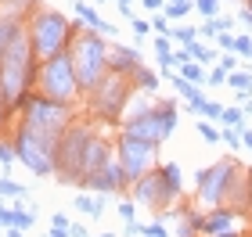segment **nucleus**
<instances>
[{
    "label": "nucleus",
    "mask_w": 252,
    "mask_h": 237,
    "mask_svg": "<svg viewBox=\"0 0 252 237\" xmlns=\"http://www.w3.org/2000/svg\"><path fill=\"white\" fill-rule=\"evenodd\" d=\"M242 22H249V26H252V11H242Z\"/></svg>",
    "instance_id": "nucleus-48"
},
{
    "label": "nucleus",
    "mask_w": 252,
    "mask_h": 237,
    "mask_svg": "<svg viewBox=\"0 0 252 237\" xmlns=\"http://www.w3.org/2000/svg\"><path fill=\"white\" fill-rule=\"evenodd\" d=\"M242 144H245V148H252V133H242Z\"/></svg>",
    "instance_id": "nucleus-47"
},
{
    "label": "nucleus",
    "mask_w": 252,
    "mask_h": 237,
    "mask_svg": "<svg viewBox=\"0 0 252 237\" xmlns=\"http://www.w3.org/2000/svg\"><path fill=\"white\" fill-rule=\"evenodd\" d=\"M68 58H72V69H76V79H79V86L87 90H94L101 79H105L112 69H108V43L97 36V29H83V32H76V40H72V47H68Z\"/></svg>",
    "instance_id": "nucleus-4"
},
{
    "label": "nucleus",
    "mask_w": 252,
    "mask_h": 237,
    "mask_svg": "<svg viewBox=\"0 0 252 237\" xmlns=\"http://www.w3.org/2000/svg\"><path fill=\"white\" fill-rule=\"evenodd\" d=\"M130 190H133V198H137V201H148V205H155V209H166L169 201L177 198L173 190L166 187V180H162V173H158V169H155V173H144Z\"/></svg>",
    "instance_id": "nucleus-12"
},
{
    "label": "nucleus",
    "mask_w": 252,
    "mask_h": 237,
    "mask_svg": "<svg viewBox=\"0 0 252 237\" xmlns=\"http://www.w3.org/2000/svg\"><path fill=\"white\" fill-rule=\"evenodd\" d=\"M180 76H184L188 83H194V86H198L202 79H209V76H205V69H202L198 61H184V65H180Z\"/></svg>",
    "instance_id": "nucleus-22"
},
{
    "label": "nucleus",
    "mask_w": 252,
    "mask_h": 237,
    "mask_svg": "<svg viewBox=\"0 0 252 237\" xmlns=\"http://www.w3.org/2000/svg\"><path fill=\"white\" fill-rule=\"evenodd\" d=\"M227 83H231L234 90H242V94H249V90H252V76H245V72H231V76H227Z\"/></svg>",
    "instance_id": "nucleus-29"
},
{
    "label": "nucleus",
    "mask_w": 252,
    "mask_h": 237,
    "mask_svg": "<svg viewBox=\"0 0 252 237\" xmlns=\"http://www.w3.org/2000/svg\"><path fill=\"white\" fill-rule=\"evenodd\" d=\"M130 79H133V86L148 90V94H155V90H158V76H155V72H148V69H137Z\"/></svg>",
    "instance_id": "nucleus-19"
},
{
    "label": "nucleus",
    "mask_w": 252,
    "mask_h": 237,
    "mask_svg": "<svg viewBox=\"0 0 252 237\" xmlns=\"http://www.w3.org/2000/svg\"><path fill=\"white\" fill-rule=\"evenodd\" d=\"M7 115V111H4V97H0V119H4Z\"/></svg>",
    "instance_id": "nucleus-50"
},
{
    "label": "nucleus",
    "mask_w": 252,
    "mask_h": 237,
    "mask_svg": "<svg viewBox=\"0 0 252 237\" xmlns=\"http://www.w3.org/2000/svg\"><path fill=\"white\" fill-rule=\"evenodd\" d=\"M194 130H198V137H202V140H209V144H216V140H220V130H216V126H209V122H198Z\"/></svg>",
    "instance_id": "nucleus-31"
},
{
    "label": "nucleus",
    "mask_w": 252,
    "mask_h": 237,
    "mask_svg": "<svg viewBox=\"0 0 252 237\" xmlns=\"http://www.w3.org/2000/svg\"><path fill=\"white\" fill-rule=\"evenodd\" d=\"M141 234H144V237H166V227H162V223H144Z\"/></svg>",
    "instance_id": "nucleus-33"
},
{
    "label": "nucleus",
    "mask_w": 252,
    "mask_h": 237,
    "mask_svg": "<svg viewBox=\"0 0 252 237\" xmlns=\"http://www.w3.org/2000/svg\"><path fill=\"white\" fill-rule=\"evenodd\" d=\"M148 29H152V22H144V18H133V32H137V36H144Z\"/></svg>",
    "instance_id": "nucleus-39"
},
{
    "label": "nucleus",
    "mask_w": 252,
    "mask_h": 237,
    "mask_svg": "<svg viewBox=\"0 0 252 237\" xmlns=\"http://www.w3.org/2000/svg\"><path fill=\"white\" fill-rule=\"evenodd\" d=\"M152 29L162 32V36H169V18H166V15H155V18H152Z\"/></svg>",
    "instance_id": "nucleus-34"
},
{
    "label": "nucleus",
    "mask_w": 252,
    "mask_h": 237,
    "mask_svg": "<svg viewBox=\"0 0 252 237\" xmlns=\"http://www.w3.org/2000/svg\"><path fill=\"white\" fill-rule=\"evenodd\" d=\"M144 7L148 11H158V7H166V0H144Z\"/></svg>",
    "instance_id": "nucleus-44"
},
{
    "label": "nucleus",
    "mask_w": 252,
    "mask_h": 237,
    "mask_svg": "<svg viewBox=\"0 0 252 237\" xmlns=\"http://www.w3.org/2000/svg\"><path fill=\"white\" fill-rule=\"evenodd\" d=\"M141 230H144L141 223H126V227H123V234H126V237H133V234H141Z\"/></svg>",
    "instance_id": "nucleus-43"
},
{
    "label": "nucleus",
    "mask_w": 252,
    "mask_h": 237,
    "mask_svg": "<svg viewBox=\"0 0 252 237\" xmlns=\"http://www.w3.org/2000/svg\"><path fill=\"white\" fill-rule=\"evenodd\" d=\"M216 43H220L223 51H234V36H227V32H220V36H216Z\"/></svg>",
    "instance_id": "nucleus-40"
},
{
    "label": "nucleus",
    "mask_w": 252,
    "mask_h": 237,
    "mask_svg": "<svg viewBox=\"0 0 252 237\" xmlns=\"http://www.w3.org/2000/svg\"><path fill=\"white\" fill-rule=\"evenodd\" d=\"M234 51H238V54H249V58H252V40H249V36H234Z\"/></svg>",
    "instance_id": "nucleus-35"
},
{
    "label": "nucleus",
    "mask_w": 252,
    "mask_h": 237,
    "mask_svg": "<svg viewBox=\"0 0 252 237\" xmlns=\"http://www.w3.org/2000/svg\"><path fill=\"white\" fill-rule=\"evenodd\" d=\"M191 11V0H166V18H184Z\"/></svg>",
    "instance_id": "nucleus-27"
},
{
    "label": "nucleus",
    "mask_w": 252,
    "mask_h": 237,
    "mask_svg": "<svg viewBox=\"0 0 252 237\" xmlns=\"http://www.w3.org/2000/svg\"><path fill=\"white\" fill-rule=\"evenodd\" d=\"M169 40L180 43V47H191V43L198 40V29H191V26H177V29H169Z\"/></svg>",
    "instance_id": "nucleus-20"
},
{
    "label": "nucleus",
    "mask_w": 252,
    "mask_h": 237,
    "mask_svg": "<svg viewBox=\"0 0 252 237\" xmlns=\"http://www.w3.org/2000/svg\"><path fill=\"white\" fill-rule=\"evenodd\" d=\"M29 194V190L26 187H22V184H15V180H0V198H26Z\"/></svg>",
    "instance_id": "nucleus-24"
},
{
    "label": "nucleus",
    "mask_w": 252,
    "mask_h": 237,
    "mask_svg": "<svg viewBox=\"0 0 252 237\" xmlns=\"http://www.w3.org/2000/svg\"><path fill=\"white\" fill-rule=\"evenodd\" d=\"M108 69L112 72H123V76H133L137 69H141V54H137L133 47H108Z\"/></svg>",
    "instance_id": "nucleus-15"
},
{
    "label": "nucleus",
    "mask_w": 252,
    "mask_h": 237,
    "mask_svg": "<svg viewBox=\"0 0 252 237\" xmlns=\"http://www.w3.org/2000/svg\"><path fill=\"white\" fill-rule=\"evenodd\" d=\"M36 54H32L29 32H18L15 43L0 54V97H4V111L11 115L15 108H22V101L32 94L36 86Z\"/></svg>",
    "instance_id": "nucleus-1"
},
{
    "label": "nucleus",
    "mask_w": 252,
    "mask_h": 237,
    "mask_svg": "<svg viewBox=\"0 0 252 237\" xmlns=\"http://www.w3.org/2000/svg\"><path fill=\"white\" fill-rule=\"evenodd\" d=\"M188 54H191V61H198V65H209V61L216 58V54H213L209 47H202V43H198V40H194V43H191V47H188Z\"/></svg>",
    "instance_id": "nucleus-26"
},
{
    "label": "nucleus",
    "mask_w": 252,
    "mask_h": 237,
    "mask_svg": "<svg viewBox=\"0 0 252 237\" xmlns=\"http://www.w3.org/2000/svg\"><path fill=\"white\" fill-rule=\"evenodd\" d=\"M209 83H213V86L227 83V72H223V69H213V72H209Z\"/></svg>",
    "instance_id": "nucleus-38"
},
{
    "label": "nucleus",
    "mask_w": 252,
    "mask_h": 237,
    "mask_svg": "<svg viewBox=\"0 0 252 237\" xmlns=\"http://www.w3.org/2000/svg\"><path fill=\"white\" fill-rule=\"evenodd\" d=\"M22 111H26V122L22 126L32 130L43 144H51L58 151L62 137L72 126V105H58V101H47L43 94H29L22 101Z\"/></svg>",
    "instance_id": "nucleus-3"
},
{
    "label": "nucleus",
    "mask_w": 252,
    "mask_h": 237,
    "mask_svg": "<svg viewBox=\"0 0 252 237\" xmlns=\"http://www.w3.org/2000/svg\"><path fill=\"white\" fill-rule=\"evenodd\" d=\"M108 162H116V148L94 137V140L87 144V155H83V180H87V176H94V173H101V169H105Z\"/></svg>",
    "instance_id": "nucleus-14"
},
{
    "label": "nucleus",
    "mask_w": 252,
    "mask_h": 237,
    "mask_svg": "<svg viewBox=\"0 0 252 237\" xmlns=\"http://www.w3.org/2000/svg\"><path fill=\"white\" fill-rule=\"evenodd\" d=\"M133 90H137V86H133L130 76L108 72L94 90H90V111H94L97 119H105V122H119L123 108H126V97H130Z\"/></svg>",
    "instance_id": "nucleus-8"
},
{
    "label": "nucleus",
    "mask_w": 252,
    "mask_h": 237,
    "mask_svg": "<svg viewBox=\"0 0 252 237\" xmlns=\"http://www.w3.org/2000/svg\"><path fill=\"white\" fill-rule=\"evenodd\" d=\"M234 65H238V61H234V54H227V58L220 61V69H223L227 76H231V72H234Z\"/></svg>",
    "instance_id": "nucleus-41"
},
{
    "label": "nucleus",
    "mask_w": 252,
    "mask_h": 237,
    "mask_svg": "<svg viewBox=\"0 0 252 237\" xmlns=\"http://www.w3.org/2000/svg\"><path fill=\"white\" fill-rule=\"evenodd\" d=\"M97 237H116V234H97Z\"/></svg>",
    "instance_id": "nucleus-51"
},
{
    "label": "nucleus",
    "mask_w": 252,
    "mask_h": 237,
    "mask_svg": "<svg viewBox=\"0 0 252 237\" xmlns=\"http://www.w3.org/2000/svg\"><path fill=\"white\" fill-rule=\"evenodd\" d=\"M15 227L18 230H32V227H36V212L26 209V205H18L15 209Z\"/></svg>",
    "instance_id": "nucleus-23"
},
{
    "label": "nucleus",
    "mask_w": 252,
    "mask_h": 237,
    "mask_svg": "<svg viewBox=\"0 0 252 237\" xmlns=\"http://www.w3.org/2000/svg\"><path fill=\"white\" fill-rule=\"evenodd\" d=\"M15 158H18V151H15V140H0V165H11V162H15Z\"/></svg>",
    "instance_id": "nucleus-30"
},
{
    "label": "nucleus",
    "mask_w": 252,
    "mask_h": 237,
    "mask_svg": "<svg viewBox=\"0 0 252 237\" xmlns=\"http://www.w3.org/2000/svg\"><path fill=\"white\" fill-rule=\"evenodd\" d=\"M177 130V101H158L155 108L141 111V115L126 119L123 122V133L126 137H137V140H148V144H162L169 133Z\"/></svg>",
    "instance_id": "nucleus-6"
},
{
    "label": "nucleus",
    "mask_w": 252,
    "mask_h": 237,
    "mask_svg": "<svg viewBox=\"0 0 252 237\" xmlns=\"http://www.w3.org/2000/svg\"><path fill=\"white\" fill-rule=\"evenodd\" d=\"M158 173H162L166 187L173 190V194H180V165H173V162H162V165H158Z\"/></svg>",
    "instance_id": "nucleus-18"
},
{
    "label": "nucleus",
    "mask_w": 252,
    "mask_h": 237,
    "mask_svg": "<svg viewBox=\"0 0 252 237\" xmlns=\"http://www.w3.org/2000/svg\"><path fill=\"white\" fill-rule=\"evenodd\" d=\"M231 130H245V111L242 108H223V115H220Z\"/></svg>",
    "instance_id": "nucleus-25"
},
{
    "label": "nucleus",
    "mask_w": 252,
    "mask_h": 237,
    "mask_svg": "<svg viewBox=\"0 0 252 237\" xmlns=\"http://www.w3.org/2000/svg\"><path fill=\"white\" fill-rule=\"evenodd\" d=\"M90 140H94L90 126H68L58 151H54V176H62L58 184H83V155Z\"/></svg>",
    "instance_id": "nucleus-7"
},
{
    "label": "nucleus",
    "mask_w": 252,
    "mask_h": 237,
    "mask_svg": "<svg viewBox=\"0 0 252 237\" xmlns=\"http://www.w3.org/2000/svg\"><path fill=\"white\" fill-rule=\"evenodd\" d=\"M169 79H173V86H177V94H184L188 101H202V94H198V86H194V83H188V79H184V76H180V72H173V76H169Z\"/></svg>",
    "instance_id": "nucleus-21"
},
{
    "label": "nucleus",
    "mask_w": 252,
    "mask_h": 237,
    "mask_svg": "<svg viewBox=\"0 0 252 237\" xmlns=\"http://www.w3.org/2000/svg\"><path fill=\"white\" fill-rule=\"evenodd\" d=\"M194 7H198V15L209 22V18H216V11H220V0H194Z\"/></svg>",
    "instance_id": "nucleus-28"
},
{
    "label": "nucleus",
    "mask_w": 252,
    "mask_h": 237,
    "mask_svg": "<svg viewBox=\"0 0 252 237\" xmlns=\"http://www.w3.org/2000/svg\"><path fill=\"white\" fill-rule=\"evenodd\" d=\"M68 234H72V237H90V234H87V227H83V223H72V227H68Z\"/></svg>",
    "instance_id": "nucleus-42"
},
{
    "label": "nucleus",
    "mask_w": 252,
    "mask_h": 237,
    "mask_svg": "<svg viewBox=\"0 0 252 237\" xmlns=\"http://www.w3.org/2000/svg\"><path fill=\"white\" fill-rule=\"evenodd\" d=\"M15 151H18V162L26 165L29 173L54 176V148H51V144H43L32 130L18 126V133H15Z\"/></svg>",
    "instance_id": "nucleus-9"
},
{
    "label": "nucleus",
    "mask_w": 252,
    "mask_h": 237,
    "mask_svg": "<svg viewBox=\"0 0 252 237\" xmlns=\"http://www.w3.org/2000/svg\"><path fill=\"white\" fill-rule=\"evenodd\" d=\"M26 32H29V43H32L36 61H51V58H58V54H65L68 47H72V40H76L79 29L62 15V11L40 7V11L29 15Z\"/></svg>",
    "instance_id": "nucleus-2"
},
{
    "label": "nucleus",
    "mask_w": 252,
    "mask_h": 237,
    "mask_svg": "<svg viewBox=\"0 0 252 237\" xmlns=\"http://www.w3.org/2000/svg\"><path fill=\"white\" fill-rule=\"evenodd\" d=\"M79 187H87V190H94V194H116V190H126V187H133L130 184V176H126V169L119 165V158L116 162H108L101 173L94 176H87Z\"/></svg>",
    "instance_id": "nucleus-13"
},
{
    "label": "nucleus",
    "mask_w": 252,
    "mask_h": 237,
    "mask_svg": "<svg viewBox=\"0 0 252 237\" xmlns=\"http://www.w3.org/2000/svg\"><path fill=\"white\" fill-rule=\"evenodd\" d=\"M220 115H223V108L213 105V101H205V119H220Z\"/></svg>",
    "instance_id": "nucleus-37"
},
{
    "label": "nucleus",
    "mask_w": 252,
    "mask_h": 237,
    "mask_svg": "<svg viewBox=\"0 0 252 237\" xmlns=\"http://www.w3.org/2000/svg\"><path fill=\"white\" fill-rule=\"evenodd\" d=\"M36 94H43L47 101H58V105H76V101H79L83 86H79V79H76V69H72L68 51L40 65V72H36Z\"/></svg>",
    "instance_id": "nucleus-5"
},
{
    "label": "nucleus",
    "mask_w": 252,
    "mask_h": 237,
    "mask_svg": "<svg viewBox=\"0 0 252 237\" xmlns=\"http://www.w3.org/2000/svg\"><path fill=\"white\" fill-rule=\"evenodd\" d=\"M72 11L79 15V22H83L87 29H97V32H116V26H108V22L101 18L90 4H83V0H72Z\"/></svg>",
    "instance_id": "nucleus-16"
},
{
    "label": "nucleus",
    "mask_w": 252,
    "mask_h": 237,
    "mask_svg": "<svg viewBox=\"0 0 252 237\" xmlns=\"http://www.w3.org/2000/svg\"><path fill=\"white\" fill-rule=\"evenodd\" d=\"M4 237H26V230H18V227H7V230H4Z\"/></svg>",
    "instance_id": "nucleus-45"
},
{
    "label": "nucleus",
    "mask_w": 252,
    "mask_h": 237,
    "mask_svg": "<svg viewBox=\"0 0 252 237\" xmlns=\"http://www.w3.org/2000/svg\"><path fill=\"white\" fill-rule=\"evenodd\" d=\"M72 223H68V216H62V212H54L51 216V230H68Z\"/></svg>",
    "instance_id": "nucleus-36"
},
{
    "label": "nucleus",
    "mask_w": 252,
    "mask_h": 237,
    "mask_svg": "<svg viewBox=\"0 0 252 237\" xmlns=\"http://www.w3.org/2000/svg\"><path fill=\"white\" fill-rule=\"evenodd\" d=\"M245 111H249V115H252V97H245Z\"/></svg>",
    "instance_id": "nucleus-49"
},
{
    "label": "nucleus",
    "mask_w": 252,
    "mask_h": 237,
    "mask_svg": "<svg viewBox=\"0 0 252 237\" xmlns=\"http://www.w3.org/2000/svg\"><path fill=\"white\" fill-rule=\"evenodd\" d=\"M119 4V11H126V7H133V0H116Z\"/></svg>",
    "instance_id": "nucleus-46"
},
{
    "label": "nucleus",
    "mask_w": 252,
    "mask_h": 237,
    "mask_svg": "<svg viewBox=\"0 0 252 237\" xmlns=\"http://www.w3.org/2000/svg\"><path fill=\"white\" fill-rule=\"evenodd\" d=\"M76 209L83 212V216H90V219H101V216H105V194H94V198L79 194L76 198Z\"/></svg>",
    "instance_id": "nucleus-17"
},
{
    "label": "nucleus",
    "mask_w": 252,
    "mask_h": 237,
    "mask_svg": "<svg viewBox=\"0 0 252 237\" xmlns=\"http://www.w3.org/2000/svg\"><path fill=\"white\" fill-rule=\"evenodd\" d=\"M97 4H108V0H97Z\"/></svg>",
    "instance_id": "nucleus-52"
},
{
    "label": "nucleus",
    "mask_w": 252,
    "mask_h": 237,
    "mask_svg": "<svg viewBox=\"0 0 252 237\" xmlns=\"http://www.w3.org/2000/svg\"><path fill=\"white\" fill-rule=\"evenodd\" d=\"M234 173H238L234 162H216L209 169H202V173H198V198L205 201V205H220Z\"/></svg>",
    "instance_id": "nucleus-11"
},
{
    "label": "nucleus",
    "mask_w": 252,
    "mask_h": 237,
    "mask_svg": "<svg viewBox=\"0 0 252 237\" xmlns=\"http://www.w3.org/2000/svg\"><path fill=\"white\" fill-rule=\"evenodd\" d=\"M119 216L126 219V223H137L133 216H137V205H133V201H123V205H119Z\"/></svg>",
    "instance_id": "nucleus-32"
},
{
    "label": "nucleus",
    "mask_w": 252,
    "mask_h": 237,
    "mask_svg": "<svg viewBox=\"0 0 252 237\" xmlns=\"http://www.w3.org/2000/svg\"><path fill=\"white\" fill-rule=\"evenodd\" d=\"M116 158H119V165L126 169V176H130V184H137L144 173H152V158H155V144H148V140H137V137H119L116 144Z\"/></svg>",
    "instance_id": "nucleus-10"
}]
</instances>
